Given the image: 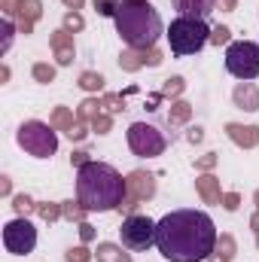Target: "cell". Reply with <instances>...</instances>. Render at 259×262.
<instances>
[{
    "mask_svg": "<svg viewBox=\"0 0 259 262\" xmlns=\"http://www.w3.org/2000/svg\"><path fill=\"white\" fill-rule=\"evenodd\" d=\"M89 128H92L89 122H82V119H76V125L70 128V134H67V137H70V140H85V137H89Z\"/></svg>",
    "mask_w": 259,
    "mask_h": 262,
    "instance_id": "74e56055",
    "label": "cell"
},
{
    "mask_svg": "<svg viewBox=\"0 0 259 262\" xmlns=\"http://www.w3.org/2000/svg\"><path fill=\"white\" fill-rule=\"evenodd\" d=\"M49 46H52V52H55V61L61 67L73 64V34L70 31H55L52 37H49Z\"/></svg>",
    "mask_w": 259,
    "mask_h": 262,
    "instance_id": "7c38bea8",
    "label": "cell"
},
{
    "mask_svg": "<svg viewBox=\"0 0 259 262\" xmlns=\"http://www.w3.org/2000/svg\"><path fill=\"white\" fill-rule=\"evenodd\" d=\"M85 207L79 204V201H61V216L70 220V223H85Z\"/></svg>",
    "mask_w": 259,
    "mask_h": 262,
    "instance_id": "603a6c76",
    "label": "cell"
},
{
    "mask_svg": "<svg viewBox=\"0 0 259 262\" xmlns=\"http://www.w3.org/2000/svg\"><path fill=\"white\" fill-rule=\"evenodd\" d=\"M128 146L134 156L140 159H156L165 152V134L156 128V125H146V122H131L128 125Z\"/></svg>",
    "mask_w": 259,
    "mask_h": 262,
    "instance_id": "ba28073f",
    "label": "cell"
},
{
    "mask_svg": "<svg viewBox=\"0 0 259 262\" xmlns=\"http://www.w3.org/2000/svg\"><path fill=\"white\" fill-rule=\"evenodd\" d=\"M37 213H40L46 223H55V220H61V204H55V201H40V204H37Z\"/></svg>",
    "mask_w": 259,
    "mask_h": 262,
    "instance_id": "484cf974",
    "label": "cell"
},
{
    "mask_svg": "<svg viewBox=\"0 0 259 262\" xmlns=\"http://www.w3.org/2000/svg\"><path fill=\"white\" fill-rule=\"evenodd\" d=\"M0 34H3L0 52H9V46H12V37H15V25H12V18H3V25H0Z\"/></svg>",
    "mask_w": 259,
    "mask_h": 262,
    "instance_id": "f546056e",
    "label": "cell"
},
{
    "mask_svg": "<svg viewBox=\"0 0 259 262\" xmlns=\"http://www.w3.org/2000/svg\"><path fill=\"white\" fill-rule=\"evenodd\" d=\"M79 238L89 244V241H95V226H89V223H79Z\"/></svg>",
    "mask_w": 259,
    "mask_h": 262,
    "instance_id": "60d3db41",
    "label": "cell"
},
{
    "mask_svg": "<svg viewBox=\"0 0 259 262\" xmlns=\"http://www.w3.org/2000/svg\"><path fill=\"white\" fill-rule=\"evenodd\" d=\"M79 89H85V92H101V89H104V76L95 73V70H82V73H79Z\"/></svg>",
    "mask_w": 259,
    "mask_h": 262,
    "instance_id": "cb8c5ba5",
    "label": "cell"
},
{
    "mask_svg": "<svg viewBox=\"0 0 259 262\" xmlns=\"http://www.w3.org/2000/svg\"><path fill=\"white\" fill-rule=\"evenodd\" d=\"M162 61H165V58H162V52H159L156 46H153V49H143V67H159Z\"/></svg>",
    "mask_w": 259,
    "mask_h": 262,
    "instance_id": "d590c367",
    "label": "cell"
},
{
    "mask_svg": "<svg viewBox=\"0 0 259 262\" xmlns=\"http://www.w3.org/2000/svg\"><path fill=\"white\" fill-rule=\"evenodd\" d=\"M189 116H192V107H189L186 101H174V104H171V110H168V125H171V128H177V125L189 122Z\"/></svg>",
    "mask_w": 259,
    "mask_h": 262,
    "instance_id": "ffe728a7",
    "label": "cell"
},
{
    "mask_svg": "<svg viewBox=\"0 0 259 262\" xmlns=\"http://www.w3.org/2000/svg\"><path fill=\"white\" fill-rule=\"evenodd\" d=\"M256 247H259V232H256Z\"/></svg>",
    "mask_w": 259,
    "mask_h": 262,
    "instance_id": "c3c4849f",
    "label": "cell"
},
{
    "mask_svg": "<svg viewBox=\"0 0 259 262\" xmlns=\"http://www.w3.org/2000/svg\"><path fill=\"white\" fill-rule=\"evenodd\" d=\"M213 165H217V152H204V156L195 159V168H198V171H210Z\"/></svg>",
    "mask_w": 259,
    "mask_h": 262,
    "instance_id": "f35d334b",
    "label": "cell"
},
{
    "mask_svg": "<svg viewBox=\"0 0 259 262\" xmlns=\"http://www.w3.org/2000/svg\"><path fill=\"white\" fill-rule=\"evenodd\" d=\"M125 183H128V192H125V201L119 204V210L131 216L143 201H149V198L156 195V177L146 174V171H131L128 177H125Z\"/></svg>",
    "mask_w": 259,
    "mask_h": 262,
    "instance_id": "30bf717a",
    "label": "cell"
},
{
    "mask_svg": "<svg viewBox=\"0 0 259 262\" xmlns=\"http://www.w3.org/2000/svg\"><path fill=\"white\" fill-rule=\"evenodd\" d=\"M15 140H18V146H21L28 156H34V159H49V156H55V149H58V134H55V128H52L49 122H40V119L21 122Z\"/></svg>",
    "mask_w": 259,
    "mask_h": 262,
    "instance_id": "5b68a950",
    "label": "cell"
},
{
    "mask_svg": "<svg viewBox=\"0 0 259 262\" xmlns=\"http://www.w3.org/2000/svg\"><path fill=\"white\" fill-rule=\"evenodd\" d=\"M119 67L128 70V73L140 70V67H143V52H140V49H125V52L119 55Z\"/></svg>",
    "mask_w": 259,
    "mask_h": 262,
    "instance_id": "7402d4cb",
    "label": "cell"
},
{
    "mask_svg": "<svg viewBox=\"0 0 259 262\" xmlns=\"http://www.w3.org/2000/svg\"><path fill=\"white\" fill-rule=\"evenodd\" d=\"M0 192H3V195H9V192H12V183H9V177H0Z\"/></svg>",
    "mask_w": 259,
    "mask_h": 262,
    "instance_id": "ee69618b",
    "label": "cell"
},
{
    "mask_svg": "<svg viewBox=\"0 0 259 262\" xmlns=\"http://www.w3.org/2000/svg\"><path fill=\"white\" fill-rule=\"evenodd\" d=\"M12 210H15V216H28V213H34L37 210V201L31 195H12Z\"/></svg>",
    "mask_w": 259,
    "mask_h": 262,
    "instance_id": "d4e9b609",
    "label": "cell"
},
{
    "mask_svg": "<svg viewBox=\"0 0 259 262\" xmlns=\"http://www.w3.org/2000/svg\"><path fill=\"white\" fill-rule=\"evenodd\" d=\"M220 204H223L226 210H232V213H235V210L241 207V195H238V192H223V201H220Z\"/></svg>",
    "mask_w": 259,
    "mask_h": 262,
    "instance_id": "ab89813d",
    "label": "cell"
},
{
    "mask_svg": "<svg viewBox=\"0 0 259 262\" xmlns=\"http://www.w3.org/2000/svg\"><path fill=\"white\" fill-rule=\"evenodd\" d=\"M195 189H198V195L204 204H220L223 201V189H220V180L213 177V174H201L198 180H195Z\"/></svg>",
    "mask_w": 259,
    "mask_h": 262,
    "instance_id": "9a60e30c",
    "label": "cell"
},
{
    "mask_svg": "<svg viewBox=\"0 0 259 262\" xmlns=\"http://www.w3.org/2000/svg\"><path fill=\"white\" fill-rule=\"evenodd\" d=\"M226 134L232 143H238L241 149H253L259 146V125H241V122H229Z\"/></svg>",
    "mask_w": 259,
    "mask_h": 262,
    "instance_id": "8fae6325",
    "label": "cell"
},
{
    "mask_svg": "<svg viewBox=\"0 0 259 262\" xmlns=\"http://www.w3.org/2000/svg\"><path fill=\"white\" fill-rule=\"evenodd\" d=\"M40 15H43L40 0H25V3H21V15H18V31H21V34H31L34 25L40 21Z\"/></svg>",
    "mask_w": 259,
    "mask_h": 262,
    "instance_id": "2e32d148",
    "label": "cell"
},
{
    "mask_svg": "<svg viewBox=\"0 0 259 262\" xmlns=\"http://www.w3.org/2000/svg\"><path fill=\"white\" fill-rule=\"evenodd\" d=\"M92 3H95V12L98 15H116V9H119L122 0H92Z\"/></svg>",
    "mask_w": 259,
    "mask_h": 262,
    "instance_id": "d6a6232c",
    "label": "cell"
},
{
    "mask_svg": "<svg viewBox=\"0 0 259 262\" xmlns=\"http://www.w3.org/2000/svg\"><path fill=\"white\" fill-rule=\"evenodd\" d=\"M125 192H128V183L113 165L89 162L76 168V201L85 210H98V213L119 210V204L125 201Z\"/></svg>",
    "mask_w": 259,
    "mask_h": 262,
    "instance_id": "7a4b0ae2",
    "label": "cell"
},
{
    "mask_svg": "<svg viewBox=\"0 0 259 262\" xmlns=\"http://www.w3.org/2000/svg\"><path fill=\"white\" fill-rule=\"evenodd\" d=\"M95 256H98V262H131V253H125L119 244H110V241L98 244Z\"/></svg>",
    "mask_w": 259,
    "mask_h": 262,
    "instance_id": "ac0fdd59",
    "label": "cell"
},
{
    "mask_svg": "<svg viewBox=\"0 0 259 262\" xmlns=\"http://www.w3.org/2000/svg\"><path fill=\"white\" fill-rule=\"evenodd\" d=\"M217 226L204 210H171L156 223V250L168 262H207L217 247Z\"/></svg>",
    "mask_w": 259,
    "mask_h": 262,
    "instance_id": "6da1fadb",
    "label": "cell"
},
{
    "mask_svg": "<svg viewBox=\"0 0 259 262\" xmlns=\"http://www.w3.org/2000/svg\"><path fill=\"white\" fill-rule=\"evenodd\" d=\"M89 162H92V159H89V152H82V149L70 156V165H76V168H82V165H89Z\"/></svg>",
    "mask_w": 259,
    "mask_h": 262,
    "instance_id": "b9f144b4",
    "label": "cell"
},
{
    "mask_svg": "<svg viewBox=\"0 0 259 262\" xmlns=\"http://www.w3.org/2000/svg\"><path fill=\"white\" fill-rule=\"evenodd\" d=\"M49 125H52L55 131H64V134H70V128L76 125V119H73V113H70L67 107H55V110H52Z\"/></svg>",
    "mask_w": 259,
    "mask_h": 262,
    "instance_id": "44dd1931",
    "label": "cell"
},
{
    "mask_svg": "<svg viewBox=\"0 0 259 262\" xmlns=\"http://www.w3.org/2000/svg\"><path fill=\"white\" fill-rule=\"evenodd\" d=\"M31 73H34L37 82H52V79H55V67L46 64V61H37V64L31 67Z\"/></svg>",
    "mask_w": 259,
    "mask_h": 262,
    "instance_id": "83f0119b",
    "label": "cell"
},
{
    "mask_svg": "<svg viewBox=\"0 0 259 262\" xmlns=\"http://www.w3.org/2000/svg\"><path fill=\"white\" fill-rule=\"evenodd\" d=\"M119 235H122V247L137 250V253L140 250H149L156 244V223L149 216H143V213H131L128 220L122 223Z\"/></svg>",
    "mask_w": 259,
    "mask_h": 262,
    "instance_id": "9c48e42d",
    "label": "cell"
},
{
    "mask_svg": "<svg viewBox=\"0 0 259 262\" xmlns=\"http://www.w3.org/2000/svg\"><path fill=\"white\" fill-rule=\"evenodd\" d=\"M171 3L180 15H192V18H207L220 6V0H171Z\"/></svg>",
    "mask_w": 259,
    "mask_h": 262,
    "instance_id": "5bb4252c",
    "label": "cell"
},
{
    "mask_svg": "<svg viewBox=\"0 0 259 262\" xmlns=\"http://www.w3.org/2000/svg\"><path fill=\"white\" fill-rule=\"evenodd\" d=\"M226 70L238 76L241 82H250L259 76V46L250 40H235L226 49Z\"/></svg>",
    "mask_w": 259,
    "mask_h": 262,
    "instance_id": "8992f818",
    "label": "cell"
},
{
    "mask_svg": "<svg viewBox=\"0 0 259 262\" xmlns=\"http://www.w3.org/2000/svg\"><path fill=\"white\" fill-rule=\"evenodd\" d=\"M229 40H232V31H229L226 25H217V28L210 31V43H213V46H226Z\"/></svg>",
    "mask_w": 259,
    "mask_h": 262,
    "instance_id": "1f68e13d",
    "label": "cell"
},
{
    "mask_svg": "<svg viewBox=\"0 0 259 262\" xmlns=\"http://www.w3.org/2000/svg\"><path fill=\"white\" fill-rule=\"evenodd\" d=\"M113 21H116V34L128 43V49H140V52L153 49L165 34L162 15L149 0H122Z\"/></svg>",
    "mask_w": 259,
    "mask_h": 262,
    "instance_id": "3957f363",
    "label": "cell"
},
{
    "mask_svg": "<svg viewBox=\"0 0 259 262\" xmlns=\"http://www.w3.org/2000/svg\"><path fill=\"white\" fill-rule=\"evenodd\" d=\"M186 137H189V143H201V140H204V131L195 125V128H189V134H186Z\"/></svg>",
    "mask_w": 259,
    "mask_h": 262,
    "instance_id": "7bdbcfd3",
    "label": "cell"
},
{
    "mask_svg": "<svg viewBox=\"0 0 259 262\" xmlns=\"http://www.w3.org/2000/svg\"><path fill=\"white\" fill-rule=\"evenodd\" d=\"M101 104L107 113H119V110H125V95H107V98H101Z\"/></svg>",
    "mask_w": 259,
    "mask_h": 262,
    "instance_id": "4dcf8cb0",
    "label": "cell"
},
{
    "mask_svg": "<svg viewBox=\"0 0 259 262\" xmlns=\"http://www.w3.org/2000/svg\"><path fill=\"white\" fill-rule=\"evenodd\" d=\"M183 89H186L183 76H171V79H165V85H162V98H177Z\"/></svg>",
    "mask_w": 259,
    "mask_h": 262,
    "instance_id": "4316f807",
    "label": "cell"
},
{
    "mask_svg": "<svg viewBox=\"0 0 259 262\" xmlns=\"http://www.w3.org/2000/svg\"><path fill=\"white\" fill-rule=\"evenodd\" d=\"M61 3H64L67 9H73V12H76V9H79V6H82L85 0H61Z\"/></svg>",
    "mask_w": 259,
    "mask_h": 262,
    "instance_id": "f6af8a7d",
    "label": "cell"
},
{
    "mask_svg": "<svg viewBox=\"0 0 259 262\" xmlns=\"http://www.w3.org/2000/svg\"><path fill=\"white\" fill-rule=\"evenodd\" d=\"M3 247L6 253L12 256H25V253H34L37 247V229L28 216H15L3 226Z\"/></svg>",
    "mask_w": 259,
    "mask_h": 262,
    "instance_id": "52a82bcc",
    "label": "cell"
},
{
    "mask_svg": "<svg viewBox=\"0 0 259 262\" xmlns=\"http://www.w3.org/2000/svg\"><path fill=\"white\" fill-rule=\"evenodd\" d=\"M168 43H171V52L177 58L183 55H195L201 52L207 43H210V28L204 18H192V15H177L168 28Z\"/></svg>",
    "mask_w": 259,
    "mask_h": 262,
    "instance_id": "277c9868",
    "label": "cell"
},
{
    "mask_svg": "<svg viewBox=\"0 0 259 262\" xmlns=\"http://www.w3.org/2000/svg\"><path fill=\"white\" fill-rule=\"evenodd\" d=\"M92 259H95V253L89 247H70L64 253V262H92Z\"/></svg>",
    "mask_w": 259,
    "mask_h": 262,
    "instance_id": "f1b7e54d",
    "label": "cell"
},
{
    "mask_svg": "<svg viewBox=\"0 0 259 262\" xmlns=\"http://www.w3.org/2000/svg\"><path fill=\"white\" fill-rule=\"evenodd\" d=\"M235 253H238L235 238L223 232V235L217 238V247H213V253H210V259H207V262H232V259H235Z\"/></svg>",
    "mask_w": 259,
    "mask_h": 262,
    "instance_id": "e0dca14e",
    "label": "cell"
},
{
    "mask_svg": "<svg viewBox=\"0 0 259 262\" xmlns=\"http://www.w3.org/2000/svg\"><path fill=\"white\" fill-rule=\"evenodd\" d=\"M253 198H256V207H259V189H256V195H253Z\"/></svg>",
    "mask_w": 259,
    "mask_h": 262,
    "instance_id": "7dc6e473",
    "label": "cell"
},
{
    "mask_svg": "<svg viewBox=\"0 0 259 262\" xmlns=\"http://www.w3.org/2000/svg\"><path fill=\"white\" fill-rule=\"evenodd\" d=\"M220 6H223V9H226V12H232V9H235V6H238V0H220Z\"/></svg>",
    "mask_w": 259,
    "mask_h": 262,
    "instance_id": "bcb514c9",
    "label": "cell"
},
{
    "mask_svg": "<svg viewBox=\"0 0 259 262\" xmlns=\"http://www.w3.org/2000/svg\"><path fill=\"white\" fill-rule=\"evenodd\" d=\"M101 107H104V104H101L98 98H85V101L79 104V110H76V119H82V122H89V125H92V122L104 113Z\"/></svg>",
    "mask_w": 259,
    "mask_h": 262,
    "instance_id": "d6986e66",
    "label": "cell"
},
{
    "mask_svg": "<svg viewBox=\"0 0 259 262\" xmlns=\"http://www.w3.org/2000/svg\"><path fill=\"white\" fill-rule=\"evenodd\" d=\"M110 128H113V119H110V113H101V116L92 122V131H98V134H107Z\"/></svg>",
    "mask_w": 259,
    "mask_h": 262,
    "instance_id": "8d00e7d4",
    "label": "cell"
},
{
    "mask_svg": "<svg viewBox=\"0 0 259 262\" xmlns=\"http://www.w3.org/2000/svg\"><path fill=\"white\" fill-rule=\"evenodd\" d=\"M82 28H85V21H82V15H79V12H67V15H64V31L76 34V31H82Z\"/></svg>",
    "mask_w": 259,
    "mask_h": 262,
    "instance_id": "e575fe53",
    "label": "cell"
},
{
    "mask_svg": "<svg viewBox=\"0 0 259 262\" xmlns=\"http://www.w3.org/2000/svg\"><path fill=\"white\" fill-rule=\"evenodd\" d=\"M232 101H235L238 110L256 113L259 110V85H253V82H238L235 92H232Z\"/></svg>",
    "mask_w": 259,
    "mask_h": 262,
    "instance_id": "4fadbf2b",
    "label": "cell"
},
{
    "mask_svg": "<svg viewBox=\"0 0 259 262\" xmlns=\"http://www.w3.org/2000/svg\"><path fill=\"white\" fill-rule=\"evenodd\" d=\"M21 3L25 0H0V9H3L6 18H18L21 15Z\"/></svg>",
    "mask_w": 259,
    "mask_h": 262,
    "instance_id": "836d02e7",
    "label": "cell"
}]
</instances>
